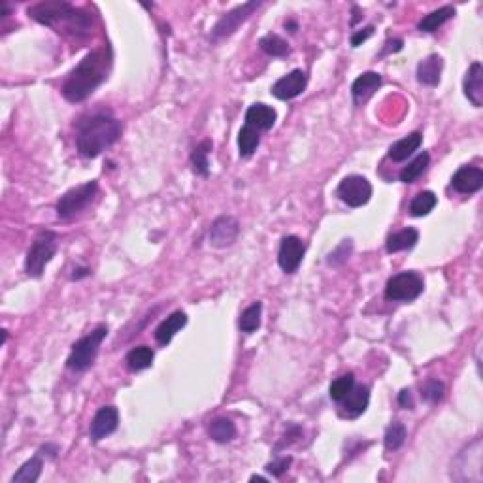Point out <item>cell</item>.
<instances>
[{
  "label": "cell",
  "mask_w": 483,
  "mask_h": 483,
  "mask_svg": "<svg viewBox=\"0 0 483 483\" xmlns=\"http://www.w3.org/2000/svg\"><path fill=\"white\" fill-rule=\"evenodd\" d=\"M336 193H338L342 202L348 204L349 208H361L368 204V200L372 197V185L365 176H346L340 181Z\"/></svg>",
  "instance_id": "obj_9"
},
{
  "label": "cell",
  "mask_w": 483,
  "mask_h": 483,
  "mask_svg": "<svg viewBox=\"0 0 483 483\" xmlns=\"http://www.w3.org/2000/svg\"><path fill=\"white\" fill-rule=\"evenodd\" d=\"M399 404L402 408H406V410H413V394L410 389H402L399 393Z\"/></svg>",
  "instance_id": "obj_39"
},
{
  "label": "cell",
  "mask_w": 483,
  "mask_h": 483,
  "mask_svg": "<svg viewBox=\"0 0 483 483\" xmlns=\"http://www.w3.org/2000/svg\"><path fill=\"white\" fill-rule=\"evenodd\" d=\"M261 4H263L261 0H252V2L240 4V6H236L234 10H231V12H227L225 15H221V20L213 25L212 34H210L212 40L227 38V36L236 33L240 29V25L250 20L253 15V12H255Z\"/></svg>",
  "instance_id": "obj_8"
},
{
  "label": "cell",
  "mask_w": 483,
  "mask_h": 483,
  "mask_svg": "<svg viewBox=\"0 0 483 483\" xmlns=\"http://www.w3.org/2000/svg\"><path fill=\"white\" fill-rule=\"evenodd\" d=\"M285 29H291V33H297L298 25L295 21H285Z\"/></svg>",
  "instance_id": "obj_43"
},
{
  "label": "cell",
  "mask_w": 483,
  "mask_h": 483,
  "mask_svg": "<svg viewBox=\"0 0 483 483\" xmlns=\"http://www.w3.org/2000/svg\"><path fill=\"white\" fill-rule=\"evenodd\" d=\"M421 142H423L421 132H412V135L400 138L389 148V159L394 162L406 161L410 155H413V151H417L421 148Z\"/></svg>",
  "instance_id": "obj_21"
},
{
  "label": "cell",
  "mask_w": 483,
  "mask_h": 483,
  "mask_svg": "<svg viewBox=\"0 0 483 483\" xmlns=\"http://www.w3.org/2000/svg\"><path fill=\"white\" fill-rule=\"evenodd\" d=\"M419 242V231L417 229H412V227H408V229H402V231L394 232V234H391L389 238H387V253H399V252H404V250H412L413 245Z\"/></svg>",
  "instance_id": "obj_22"
},
{
  "label": "cell",
  "mask_w": 483,
  "mask_h": 483,
  "mask_svg": "<svg viewBox=\"0 0 483 483\" xmlns=\"http://www.w3.org/2000/svg\"><path fill=\"white\" fill-rule=\"evenodd\" d=\"M57 234L52 231H42L29 247L25 259V272L29 277H42L45 266L52 263L57 253Z\"/></svg>",
  "instance_id": "obj_5"
},
{
  "label": "cell",
  "mask_w": 483,
  "mask_h": 483,
  "mask_svg": "<svg viewBox=\"0 0 483 483\" xmlns=\"http://www.w3.org/2000/svg\"><path fill=\"white\" fill-rule=\"evenodd\" d=\"M106 336H108V327L106 325H98V327L91 330L89 335L79 338L72 346L70 355L66 359V367L74 370V372H85L87 368L93 367V362H95L98 355V349L102 346Z\"/></svg>",
  "instance_id": "obj_4"
},
{
  "label": "cell",
  "mask_w": 483,
  "mask_h": 483,
  "mask_svg": "<svg viewBox=\"0 0 483 483\" xmlns=\"http://www.w3.org/2000/svg\"><path fill=\"white\" fill-rule=\"evenodd\" d=\"M453 15H455V8L442 6L438 8V10H434V12L429 13V15H425L423 20L419 21L417 29L421 31V33H434V31H438L440 26L444 25V23L453 20Z\"/></svg>",
  "instance_id": "obj_23"
},
{
  "label": "cell",
  "mask_w": 483,
  "mask_h": 483,
  "mask_svg": "<svg viewBox=\"0 0 483 483\" xmlns=\"http://www.w3.org/2000/svg\"><path fill=\"white\" fill-rule=\"evenodd\" d=\"M421 397L431 402V404H436L440 400L444 399V383L438 380H427L425 385L421 387Z\"/></svg>",
  "instance_id": "obj_35"
},
{
  "label": "cell",
  "mask_w": 483,
  "mask_h": 483,
  "mask_svg": "<svg viewBox=\"0 0 483 483\" xmlns=\"http://www.w3.org/2000/svg\"><path fill=\"white\" fill-rule=\"evenodd\" d=\"M42 459L40 455L29 459L25 464H21V468L12 476V483H34L38 482L40 474H42Z\"/></svg>",
  "instance_id": "obj_28"
},
{
  "label": "cell",
  "mask_w": 483,
  "mask_h": 483,
  "mask_svg": "<svg viewBox=\"0 0 483 483\" xmlns=\"http://www.w3.org/2000/svg\"><path fill=\"white\" fill-rule=\"evenodd\" d=\"M112 49L108 45H102L95 52L87 53L79 65L66 76L65 84L61 87L63 97L72 104L84 102L85 98H89L100 85L106 82V77L110 74Z\"/></svg>",
  "instance_id": "obj_1"
},
{
  "label": "cell",
  "mask_w": 483,
  "mask_h": 483,
  "mask_svg": "<svg viewBox=\"0 0 483 483\" xmlns=\"http://www.w3.org/2000/svg\"><path fill=\"white\" fill-rule=\"evenodd\" d=\"M383 442H385V447L389 451L400 450V447L404 445V442H406V427L402 425V423H399V421L393 423V425L385 431Z\"/></svg>",
  "instance_id": "obj_34"
},
{
  "label": "cell",
  "mask_w": 483,
  "mask_h": 483,
  "mask_svg": "<svg viewBox=\"0 0 483 483\" xmlns=\"http://www.w3.org/2000/svg\"><path fill=\"white\" fill-rule=\"evenodd\" d=\"M438 204V199L432 191H421L413 197V200L410 202V213L413 217H425L434 210V206Z\"/></svg>",
  "instance_id": "obj_29"
},
{
  "label": "cell",
  "mask_w": 483,
  "mask_h": 483,
  "mask_svg": "<svg viewBox=\"0 0 483 483\" xmlns=\"http://www.w3.org/2000/svg\"><path fill=\"white\" fill-rule=\"evenodd\" d=\"M259 142H261V136H259V130L250 127V125H244L238 132V149L240 157H252L257 149Z\"/></svg>",
  "instance_id": "obj_32"
},
{
  "label": "cell",
  "mask_w": 483,
  "mask_h": 483,
  "mask_svg": "<svg viewBox=\"0 0 483 483\" xmlns=\"http://www.w3.org/2000/svg\"><path fill=\"white\" fill-rule=\"evenodd\" d=\"M353 387H355L353 374H344V376L336 378V380L330 383L329 387L330 399L335 400V402H342V400L351 393V389H353Z\"/></svg>",
  "instance_id": "obj_33"
},
{
  "label": "cell",
  "mask_w": 483,
  "mask_h": 483,
  "mask_svg": "<svg viewBox=\"0 0 483 483\" xmlns=\"http://www.w3.org/2000/svg\"><path fill=\"white\" fill-rule=\"evenodd\" d=\"M261 317H263V304L261 302H253L252 306L242 312L240 316V330L245 332V335H252L255 330L261 327Z\"/></svg>",
  "instance_id": "obj_30"
},
{
  "label": "cell",
  "mask_w": 483,
  "mask_h": 483,
  "mask_svg": "<svg viewBox=\"0 0 483 483\" xmlns=\"http://www.w3.org/2000/svg\"><path fill=\"white\" fill-rule=\"evenodd\" d=\"M259 45L266 55L270 57H285L289 55L291 47L287 44V40H284L279 34H266L263 38L259 40Z\"/></svg>",
  "instance_id": "obj_31"
},
{
  "label": "cell",
  "mask_w": 483,
  "mask_h": 483,
  "mask_svg": "<svg viewBox=\"0 0 483 483\" xmlns=\"http://www.w3.org/2000/svg\"><path fill=\"white\" fill-rule=\"evenodd\" d=\"M464 97L468 98L474 108H482L483 104V66L482 63H472L463 82Z\"/></svg>",
  "instance_id": "obj_16"
},
{
  "label": "cell",
  "mask_w": 483,
  "mask_h": 483,
  "mask_svg": "<svg viewBox=\"0 0 483 483\" xmlns=\"http://www.w3.org/2000/svg\"><path fill=\"white\" fill-rule=\"evenodd\" d=\"M29 15L40 25L57 29V33H70L74 36L87 34L93 26V13L63 2V0H47L29 8Z\"/></svg>",
  "instance_id": "obj_3"
},
{
  "label": "cell",
  "mask_w": 483,
  "mask_h": 483,
  "mask_svg": "<svg viewBox=\"0 0 483 483\" xmlns=\"http://www.w3.org/2000/svg\"><path fill=\"white\" fill-rule=\"evenodd\" d=\"M236 425L232 423L231 419L227 417H217L213 419L210 427H208V434L213 442L217 444H227V442H232L236 438Z\"/></svg>",
  "instance_id": "obj_24"
},
{
  "label": "cell",
  "mask_w": 483,
  "mask_h": 483,
  "mask_svg": "<svg viewBox=\"0 0 483 483\" xmlns=\"http://www.w3.org/2000/svg\"><path fill=\"white\" fill-rule=\"evenodd\" d=\"M381 76L378 72H365L357 77L351 85V97H353L355 104H361L365 100L372 97L376 91L380 89Z\"/></svg>",
  "instance_id": "obj_18"
},
{
  "label": "cell",
  "mask_w": 483,
  "mask_h": 483,
  "mask_svg": "<svg viewBox=\"0 0 483 483\" xmlns=\"http://www.w3.org/2000/svg\"><path fill=\"white\" fill-rule=\"evenodd\" d=\"M155 353L153 349L148 348V346H138V348H132L127 353V367L132 370V372H140V370H146L153 365Z\"/></svg>",
  "instance_id": "obj_27"
},
{
  "label": "cell",
  "mask_w": 483,
  "mask_h": 483,
  "mask_svg": "<svg viewBox=\"0 0 483 483\" xmlns=\"http://www.w3.org/2000/svg\"><path fill=\"white\" fill-rule=\"evenodd\" d=\"M351 250H353L351 240H344V242H342V244L336 247L335 252L329 253L327 263H329L330 266H340V264H344L346 261H348L349 255H351Z\"/></svg>",
  "instance_id": "obj_36"
},
{
  "label": "cell",
  "mask_w": 483,
  "mask_h": 483,
  "mask_svg": "<svg viewBox=\"0 0 483 483\" xmlns=\"http://www.w3.org/2000/svg\"><path fill=\"white\" fill-rule=\"evenodd\" d=\"M387 45H389V47H385V52L383 53H397V52H400V49H402V40H393V42L389 40V42H387Z\"/></svg>",
  "instance_id": "obj_40"
},
{
  "label": "cell",
  "mask_w": 483,
  "mask_h": 483,
  "mask_svg": "<svg viewBox=\"0 0 483 483\" xmlns=\"http://www.w3.org/2000/svg\"><path fill=\"white\" fill-rule=\"evenodd\" d=\"M353 15H355V17H353V20H351V25H355L357 21L361 20V10H359V6H353Z\"/></svg>",
  "instance_id": "obj_42"
},
{
  "label": "cell",
  "mask_w": 483,
  "mask_h": 483,
  "mask_svg": "<svg viewBox=\"0 0 483 483\" xmlns=\"http://www.w3.org/2000/svg\"><path fill=\"white\" fill-rule=\"evenodd\" d=\"M252 482H266V477H263V476H252Z\"/></svg>",
  "instance_id": "obj_44"
},
{
  "label": "cell",
  "mask_w": 483,
  "mask_h": 483,
  "mask_svg": "<svg viewBox=\"0 0 483 483\" xmlns=\"http://www.w3.org/2000/svg\"><path fill=\"white\" fill-rule=\"evenodd\" d=\"M304 253H306V245L298 236H285L279 245V253H277V263L279 268L285 274H295L298 266L302 264Z\"/></svg>",
  "instance_id": "obj_11"
},
{
  "label": "cell",
  "mask_w": 483,
  "mask_h": 483,
  "mask_svg": "<svg viewBox=\"0 0 483 483\" xmlns=\"http://www.w3.org/2000/svg\"><path fill=\"white\" fill-rule=\"evenodd\" d=\"M374 34V26L370 25V26H367V29H362V31H357V33L351 36V45L353 47H359V45L362 44V42H367L370 36Z\"/></svg>",
  "instance_id": "obj_38"
},
{
  "label": "cell",
  "mask_w": 483,
  "mask_h": 483,
  "mask_svg": "<svg viewBox=\"0 0 483 483\" xmlns=\"http://www.w3.org/2000/svg\"><path fill=\"white\" fill-rule=\"evenodd\" d=\"M368 402H370V389L367 385H355L351 389V393L342 400V417L355 419L367 412Z\"/></svg>",
  "instance_id": "obj_15"
},
{
  "label": "cell",
  "mask_w": 483,
  "mask_h": 483,
  "mask_svg": "<svg viewBox=\"0 0 483 483\" xmlns=\"http://www.w3.org/2000/svg\"><path fill=\"white\" fill-rule=\"evenodd\" d=\"M213 144L210 140H204L200 142L197 148L193 149L191 153V164H193V172L197 176H202V178H208L210 174V161H208V155L212 151Z\"/></svg>",
  "instance_id": "obj_26"
},
{
  "label": "cell",
  "mask_w": 483,
  "mask_h": 483,
  "mask_svg": "<svg viewBox=\"0 0 483 483\" xmlns=\"http://www.w3.org/2000/svg\"><path fill=\"white\" fill-rule=\"evenodd\" d=\"M119 425V412L116 406H102L95 413V417L91 421L89 436L93 442H100V440L108 438L112 432L117 431Z\"/></svg>",
  "instance_id": "obj_13"
},
{
  "label": "cell",
  "mask_w": 483,
  "mask_h": 483,
  "mask_svg": "<svg viewBox=\"0 0 483 483\" xmlns=\"http://www.w3.org/2000/svg\"><path fill=\"white\" fill-rule=\"evenodd\" d=\"M123 132L121 121L110 112H97L79 119L76 132L77 153L85 159H95L112 148Z\"/></svg>",
  "instance_id": "obj_2"
},
{
  "label": "cell",
  "mask_w": 483,
  "mask_h": 483,
  "mask_svg": "<svg viewBox=\"0 0 483 483\" xmlns=\"http://www.w3.org/2000/svg\"><path fill=\"white\" fill-rule=\"evenodd\" d=\"M277 119L276 110L272 106H266L263 102L253 104L245 112V125H250L253 129L261 130H270L274 127V123Z\"/></svg>",
  "instance_id": "obj_17"
},
{
  "label": "cell",
  "mask_w": 483,
  "mask_h": 483,
  "mask_svg": "<svg viewBox=\"0 0 483 483\" xmlns=\"http://www.w3.org/2000/svg\"><path fill=\"white\" fill-rule=\"evenodd\" d=\"M291 463H293V459L291 457H279V459H274L272 463L266 464V470L270 472L274 477H282L285 474V472L289 470Z\"/></svg>",
  "instance_id": "obj_37"
},
{
  "label": "cell",
  "mask_w": 483,
  "mask_h": 483,
  "mask_svg": "<svg viewBox=\"0 0 483 483\" xmlns=\"http://www.w3.org/2000/svg\"><path fill=\"white\" fill-rule=\"evenodd\" d=\"M451 187L461 194L477 193L483 187V170L477 167H461L451 178Z\"/></svg>",
  "instance_id": "obj_14"
},
{
  "label": "cell",
  "mask_w": 483,
  "mask_h": 483,
  "mask_svg": "<svg viewBox=\"0 0 483 483\" xmlns=\"http://www.w3.org/2000/svg\"><path fill=\"white\" fill-rule=\"evenodd\" d=\"M429 162H431V155L427 153V151L419 153L408 167L400 170V181L402 183H413L415 180H419L421 176L425 174V170L429 168Z\"/></svg>",
  "instance_id": "obj_25"
},
{
  "label": "cell",
  "mask_w": 483,
  "mask_h": 483,
  "mask_svg": "<svg viewBox=\"0 0 483 483\" xmlns=\"http://www.w3.org/2000/svg\"><path fill=\"white\" fill-rule=\"evenodd\" d=\"M306 87H308V74L300 68H295L272 85V95L279 100H293L300 97Z\"/></svg>",
  "instance_id": "obj_10"
},
{
  "label": "cell",
  "mask_w": 483,
  "mask_h": 483,
  "mask_svg": "<svg viewBox=\"0 0 483 483\" xmlns=\"http://www.w3.org/2000/svg\"><path fill=\"white\" fill-rule=\"evenodd\" d=\"M91 276V268H85V266H79V268H74V274H72V279H82V277Z\"/></svg>",
  "instance_id": "obj_41"
},
{
  "label": "cell",
  "mask_w": 483,
  "mask_h": 483,
  "mask_svg": "<svg viewBox=\"0 0 483 483\" xmlns=\"http://www.w3.org/2000/svg\"><path fill=\"white\" fill-rule=\"evenodd\" d=\"M442 68H444V61L440 55L432 53L427 59H423L417 65V79L419 84L429 85V87H436L440 84V76H442Z\"/></svg>",
  "instance_id": "obj_19"
},
{
  "label": "cell",
  "mask_w": 483,
  "mask_h": 483,
  "mask_svg": "<svg viewBox=\"0 0 483 483\" xmlns=\"http://www.w3.org/2000/svg\"><path fill=\"white\" fill-rule=\"evenodd\" d=\"M238 234H240L238 220H236V217H232V215H221V217H217V220L212 223V227H210V234H208V238H210V244H212L213 247H220V250H223V247H229V245L234 244L236 238H238Z\"/></svg>",
  "instance_id": "obj_12"
},
{
  "label": "cell",
  "mask_w": 483,
  "mask_h": 483,
  "mask_svg": "<svg viewBox=\"0 0 483 483\" xmlns=\"http://www.w3.org/2000/svg\"><path fill=\"white\" fill-rule=\"evenodd\" d=\"M185 325V314H183V312H174V314H170V316H168L164 321H161V325L155 329V340L159 342L161 346H168V344L172 342V338H174Z\"/></svg>",
  "instance_id": "obj_20"
},
{
  "label": "cell",
  "mask_w": 483,
  "mask_h": 483,
  "mask_svg": "<svg viewBox=\"0 0 483 483\" xmlns=\"http://www.w3.org/2000/svg\"><path fill=\"white\" fill-rule=\"evenodd\" d=\"M423 291H425V282L417 272H400L387 282L385 298L391 302H412Z\"/></svg>",
  "instance_id": "obj_7"
},
{
  "label": "cell",
  "mask_w": 483,
  "mask_h": 483,
  "mask_svg": "<svg viewBox=\"0 0 483 483\" xmlns=\"http://www.w3.org/2000/svg\"><path fill=\"white\" fill-rule=\"evenodd\" d=\"M98 191L97 180H91L82 185L72 187L70 191H66L61 199L57 200V215L61 220H70L76 213L84 212L85 208L89 206L91 202L95 200Z\"/></svg>",
  "instance_id": "obj_6"
}]
</instances>
